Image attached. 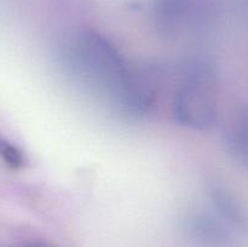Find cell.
Masks as SVG:
<instances>
[{
  "instance_id": "cell-1",
  "label": "cell",
  "mask_w": 248,
  "mask_h": 247,
  "mask_svg": "<svg viewBox=\"0 0 248 247\" xmlns=\"http://www.w3.org/2000/svg\"><path fill=\"white\" fill-rule=\"evenodd\" d=\"M62 60L73 77L124 115L140 118L156 101L153 73L130 62L97 31H82L70 39L63 47Z\"/></svg>"
},
{
  "instance_id": "cell-4",
  "label": "cell",
  "mask_w": 248,
  "mask_h": 247,
  "mask_svg": "<svg viewBox=\"0 0 248 247\" xmlns=\"http://www.w3.org/2000/svg\"><path fill=\"white\" fill-rule=\"evenodd\" d=\"M211 200L218 217L225 223L241 227L245 222V213L240 206L239 200L227 189L222 186H213L211 190Z\"/></svg>"
},
{
  "instance_id": "cell-2",
  "label": "cell",
  "mask_w": 248,
  "mask_h": 247,
  "mask_svg": "<svg viewBox=\"0 0 248 247\" xmlns=\"http://www.w3.org/2000/svg\"><path fill=\"white\" fill-rule=\"evenodd\" d=\"M173 115L184 127L205 131L219 115L217 72L206 61H193L184 67L173 99Z\"/></svg>"
},
{
  "instance_id": "cell-6",
  "label": "cell",
  "mask_w": 248,
  "mask_h": 247,
  "mask_svg": "<svg viewBox=\"0 0 248 247\" xmlns=\"http://www.w3.org/2000/svg\"><path fill=\"white\" fill-rule=\"evenodd\" d=\"M21 247H48V246H46V245H41V244H28Z\"/></svg>"
},
{
  "instance_id": "cell-3",
  "label": "cell",
  "mask_w": 248,
  "mask_h": 247,
  "mask_svg": "<svg viewBox=\"0 0 248 247\" xmlns=\"http://www.w3.org/2000/svg\"><path fill=\"white\" fill-rule=\"evenodd\" d=\"M186 234L207 246H220L229 241L230 235L222 218L206 212H193L184 220Z\"/></svg>"
},
{
  "instance_id": "cell-5",
  "label": "cell",
  "mask_w": 248,
  "mask_h": 247,
  "mask_svg": "<svg viewBox=\"0 0 248 247\" xmlns=\"http://www.w3.org/2000/svg\"><path fill=\"white\" fill-rule=\"evenodd\" d=\"M0 159L14 170L22 169L26 164V157L22 150L2 137H0Z\"/></svg>"
}]
</instances>
